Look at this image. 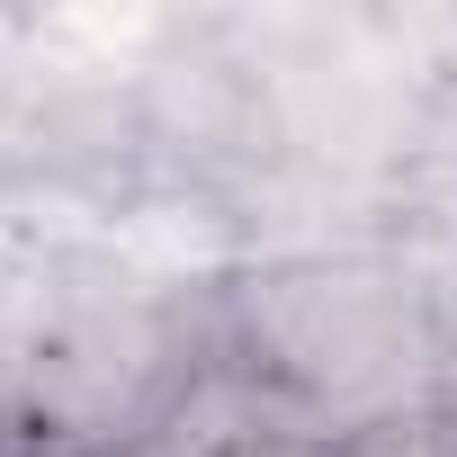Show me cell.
I'll list each match as a JSON object with an SVG mask.
<instances>
[{"mask_svg":"<svg viewBox=\"0 0 457 457\" xmlns=\"http://www.w3.org/2000/svg\"><path fill=\"white\" fill-rule=\"evenodd\" d=\"M215 359L270 439H395L439 377V332L395 261H287L224 296Z\"/></svg>","mask_w":457,"mask_h":457,"instance_id":"6da1fadb","label":"cell"},{"mask_svg":"<svg viewBox=\"0 0 457 457\" xmlns=\"http://www.w3.org/2000/svg\"><path fill=\"white\" fill-rule=\"evenodd\" d=\"M197 395L188 314L117 270H37L0 287V448H99L170 430Z\"/></svg>","mask_w":457,"mask_h":457,"instance_id":"7a4b0ae2","label":"cell"},{"mask_svg":"<svg viewBox=\"0 0 457 457\" xmlns=\"http://www.w3.org/2000/svg\"><path fill=\"white\" fill-rule=\"evenodd\" d=\"M448 457H457V430H448Z\"/></svg>","mask_w":457,"mask_h":457,"instance_id":"3957f363","label":"cell"}]
</instances>
